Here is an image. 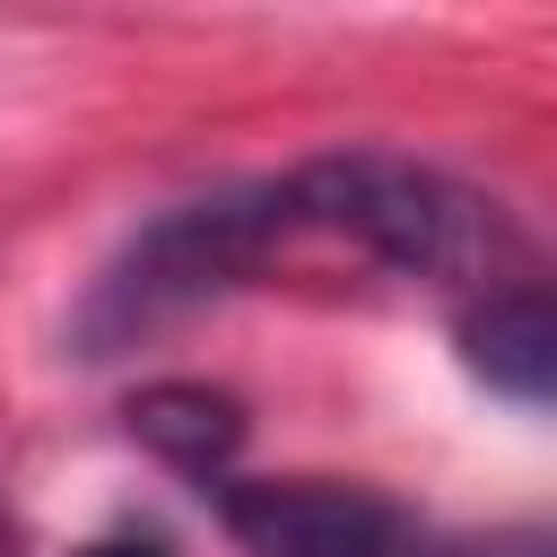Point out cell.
I'll use <instances>...</instances> for the list:
<instances>
[{
  "label": "cell",
  "instance_id": "7a4b0ae2",
  "mask_svg": "<svg viewBox=\"0 0 557 557\" xmlns=\"http://www.w3.org/2000/svg\"><path fill=\"white\" fill-rule=\"evenodd\" d=\"M287 209H278V183H235V191H200V200H174L165 218H148L104 270L96 287L78 296L70 313V348L78 357H122L139 339H157L165 322L235 296L252 270H270L287 252Z\"/></svg>",
  "mask_w": 557,
  "mask_h": 557
},
{
  "label": "cell",
  "instance_id": "ba28073f",
  "mask_svg": "<svg viewBox=\"0 0 557 557\" xmlns=\"http://www.w3.org/2000/svg\"><path fill=\"white\" fill-rule=\"evenodd\" d=\"M0 557H9V531H0Z\"/></svg>",
  "mask_w": 557,
  "mask_h": 557
},
{
  "label": "cell",
  "instance_id": "277c9868",
  "mask_svg": "<svg viewBox=\"0 0 557 557\" xmlns=\"http://www.w3.org/2000/svg\"><path fill=\"white\" fill-rule=\"evenodd\" d=\"M461 366L496 400L548 409V392H557V322H548L540 278H513L496 296H470V313H461Z\"/></svg>",
  "mask_w": 557,
  "mask_h": 557
},
{
  "label": "cell",
  "instance_id": "5b68a950",
  "mask_svg": "<svg viewBox=\"0 0 557 557\" xmlns=\"http://www.w3.org/2000/svg\"><path fill=\"white\" fill-rule=\"evenodd\" d=\"M122 418H131V435H139L165 470H183V479H200V487H226V461L244 453V400L218 392V383H191V374L139 383Z\"/></svg>",
  "mask_w": 557,
  "mask_h": 557
},
{
  "label": "cell",
  "instance_id": "6da1fadb",
  "mask_svg": "<svg viewBox=\"0 0 557 557\" xmlns=\"http://www.w3.org/2000/svg\"><path fill=\"white\" fill-rule=\"evenodd\" d=\"M278 183V209H287V235H331V244H357L366 261L400 270V278H426V287H470V296H496L513 278H531L522 261V226L505 218V200H487L479 183L426 165V157H392V148H331V157H305Z\"/></svg>",
  "mask_w": 557,
  "mask_h": 557
},
{
  "label": "cell",
  "instance_id": "8992f818",
  "mask_svg": "<svg viewBox=\"0 0 557 557\" xmlns=\"http://www.w3.org/2000/svg\"><path fill=\"white\" fill-rule=\"evenodd\" d=\"M426 557H557L540 522H513V531H435Z\"/></svg>",
  "mask_w": 557,
  "mask_h": 557
},
{
  "label": "cell",
  "instance_id": "52a82bcc",
  "mask_svg": "<svg viewBox=\"0 0 557 557\" xmlns=\"http://www.w3.org/2000/svg\"><path fill=\"white\" fill-rule=\"evenodd\" d=\"M78 557H165V548H157V540H87Z\"/></svg>",
  "mask_w": 557,
  "mask_h": 557
},
{
  "label": "cell",
  "instance_id": "3957f363",
  "mask_svg": "<svg viewBox=\"0 0 557 557\" xmlns=\"http://www.w3.org/2000/svg\"><path fill=\"white\" fill-rule=\"evenodd\" d=\"M218 522L244 557H426L435 522L357 479H226Z\"/></svg>",
  "mask_w": 557,
  "mask_h": 557
}]
</instances>
